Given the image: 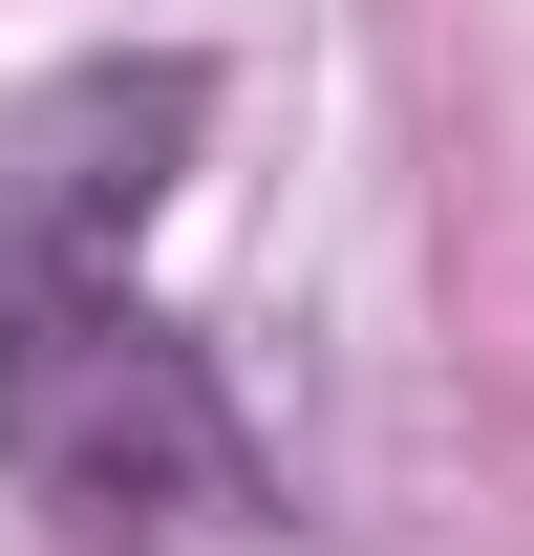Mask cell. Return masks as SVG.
I'll use <instances>...</instances> for the list:
<instances>
[{
	"instance_id": "cell-1",
	"label": "cell",
	"mask_w": 534,
	"mask_h": 556,
	"mask_svg": "<svg viewBox=\"0 0 534 556\" xmlns=\"http://www.w3.org/2000/svg\"><path fill=\"white\" fill-rule=\"evenodd\" d=\"M214 129V65H65L43 108H0V471L43 492L86 556H214L278 535V471L214 343L129 278L171 150Z\"/></svg>"
}]
</instances>
